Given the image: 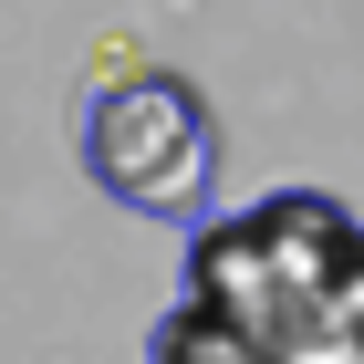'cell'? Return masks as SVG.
Segmentation results:
<instances>
[{
    "instance_id": "obj_1",
    "label": "cell",
    "mask_w": 364,
    "mask_h": 364,
    "mask_svg": "<svg viewBox=\"0 0 364 364\" xmlns=\"http://www.w3.org/2000/svg\"><path fill=\"white\" fill-rule=\"evenodd\" d=\"M84 167L105 198H125L136 219H198L208 208V177H219V136H208V105L177 73H136L84 114Z\"/></svg>"
}]
</instances>
